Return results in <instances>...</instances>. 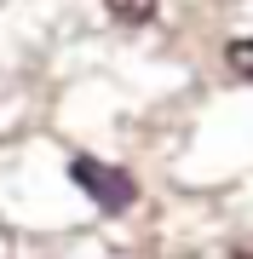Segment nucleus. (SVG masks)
Returning <instances> with one entry per match:
<instances>
[{
    "label": "nucleus",
    "instance_id": "f257e3e1",
    "mask_svg": "<svg viewBox=\"0 0 253 259\" xmlns=\"http://www.w3.org/2000/svg\"><path fill=\"white\" fill-rule=\"evenodd\" d=\"M69 179L98 202V213H110V219H121V213L138 202V179L127 173V167L115 161H98V156H75L69 161Z\"/></svg>",
    "mask_w": 253,
    "mask_h": 259
},
{
    "label": "nucleus",
    "instance_id": "f03ea898",
    "mask_svg": "<svg viewBox=\"0 0 253 259\" xmlns=\"http://www.w3.org/2000/svg\"><path fill=\"white\" fill-rule=\"evenodd\" d=\"M156 6L161 0H104V12L115 23H156Z\"/></svg>",
    "mask_w": 253,
    "mask_h": 259
},
{
    "label": "nucleus",
    "instance_id": "7ed1b4c3",
    "mask_svg": "<svg viewBox=\"0 0 253 259\" xmlns=\"http://www.w3.org/2000/svg\"><path fill=\"white\" fill-rule=\"evenodd\" d=\"M225 64H230L236 81L253 87V35H247V40H230V47H225Z\"/></svg>",
    "mask_w": 253,
    "mask_h": 259
}]
</instances>
